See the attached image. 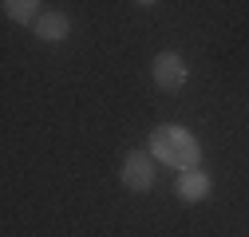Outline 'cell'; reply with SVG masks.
Instances as JSON below:
<instances>
[{
    "mask_svg": "<svg viewBox=\"0 0 249 237\" xmlns=\"http://www.w3.org/2000/svg\"><path fill=\"white\" fill-rule=\"evenodd\" d=\"M150 154L159 158V162H166V166H174L178 174H186V170H198L202 146H198V138L186 131V127H154Z\"/></svg>",
    "mask_w": 249,
    "mask_h": 237,
    "instance_id": "cell-1",
    "label": "cell"
},
{
    "mask_svg": "<svg viewBox=\"0 0 249 237\" xmlns=\"http://www.w3.org/2000/svg\"><path fill=\"white\" fill-rule=\"evenodd\" d=\"M154 83L162 87V91H182V83H186V64H182V55L178 51H159L154 55V68H150Z\"/></svg>",
    "mask_w": 249,
    "mask_h": 237,
    "instance_id": "cell-2",
    "label": "cell"
},
{
    "mask_svg": "<svg viewBox=\"0 0 249 237\" xmlns=\"http://www.w3.org/2000/svg\"><path fill=\"white\" fill-rule=\"evenodd\" d=\"M150 151H131L127 162H123V182L131 190H150L154 186V166H150Z\"/></svg>",
    "mask_w": 249,
    "mask_h": 237,
    "instance_id": "cell-3",
    "label": "cell"
},
{
    "mask_svg": "<svg viewBox=\"0 0 249 237\" xmlns=\"http://www.w3.org/2000/svg\"><path fill=\"white\" fill-rule=\"evenodd\" d=\"M210 174L206 170H186V174H178V182H174V194L186 202V205H194V202H202L206 194H210Z\"/></svg>",
    "mask_w": 249,
    "mask_h": 237,
    "instance_id": "cell-4",
    "label": "cell"
},
{
    "mask_svg": "<svg viewBox=\"0 0 249 237\" xmlns=\"http://www.w3.org/2000/svg\"><path fill=\"white\" fill-rule=\"evenodd\" d=\"M68 28H71V24H68V16H64V12L48 8V12L36 20V36H40V40H48V44H59V40L68 36Z\"/></svg>",
    "mask_w": 249,
    "mask_h": 237,
    "instance_id": "cell-5",
    "label": "cell"
},
{
    "mask_svg": "<svg viewBox=\"0 0 249 237\" xmlns=\"http://www.w3.org/2000/svg\"><path fill=\"white\" fill-rule=\"evenodd\" d=\"M0 8H4V16H8V20H16V24H36V20L44 16L36 0H4Z\"/></svg>",
    "mask_w": 249,
    "mask_h": 237,
    "instance_id": "cell-6",
    "label": "cell"
}]
</instances>
